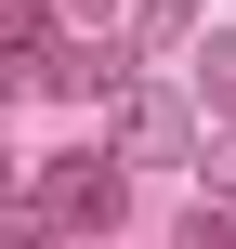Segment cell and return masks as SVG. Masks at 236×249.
I'll return each mask as SVG.
<instances>
[{
  "mask_svg": "<svg viewBox=\"0 0 236 249\" xmlns=\"http://www.w3.org/2000/svg\"><path fill=\"white\" fill-rule=\"evenodd\" d=\"M118 144H158V158H184V105H171V92H118Z\"/></svg>",
  "mask_w": 236,
  "mask_h": 249,
  "instance_id": "obj_2",
  "label": "cell"
},
{
  "mask_svg": "<svg viewBox=\"0 0 236 249\" xmlns=\"http://www.w3.org/2000/svg\"><path fill=\"white\" fill-rule=\"evenodd\" d=\"M210 184H223V197H236V144H223V158H210Z\"/></svg>",
  "mask_w": 236,
  "mask_h": 249,
  "instance_id": "obj_6",
  "label": "cell"
},
{
  "mask_svg": "<svg viewBox=\"0 0 236 249\" xmlns=\"http://www.w3.org/2000/svg\"><path fill=\"white\" fill-rule=\"evenodd\" d=\"M118 210H131L118 131H105V144H66V158H39V171L13 184V236H26V249H53V236H118Z\"/></svg>",
  "mask_w": 236,
  "mask_h": 249,
  "instance_id": "obj_1",
  "label": "cell"
},
{
  "mask_svg": "<svg viewBox=\"0 0 236 249\" xmlns=\"http://www.w3.org/2000/svg\"><path fill=\"white\" fill-rule=\"evenodd\" d=\"M184 79H197V105H210V118H236V26L197 39V66H184Z\"/></svg>",
  "mask_w": 236,
  "mask_h": 249,
  "instance_id": "obj_3",
  "label": "cell"
},
{
  "mask_svg": "<svg viewBox=\"0 0 236 249\" xmlns=\"http://www.w3.org/2000/svg\"><path fill=\"white\" fill-rule=\"evenodd\" d=\"M171 249H236V210H210V197H197V210H184V236Z\"/></svg>",
  "mask_w": 236,
  "mask_h": 249,
  "instance_id": "obj_4",
  "label": "cell"
},
{
  "mask_svg": "<svg viewBox=\"0 0 236 249\" xmlns=\"http://www.w3.org/2000/svg\"><path fill=\"white\" fill-rule=\"evenodd\" d=\"M131 39H145V53H171V39H184V0H145V13H131Z\"/></svg>",
  "mask_w": 236,
  "mask_h": 249,
  "instance_id": "obj_5",
  "label": "cell"
}]
</instances>
